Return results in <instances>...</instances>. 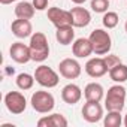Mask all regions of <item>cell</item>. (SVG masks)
Here are the masks:
<instances>
[{
	"mask_svg": "<svg viewBox=\"0 0 127 127\" xmlns=\"http://www.w3.org/2000/svg\"><path fill=\"white\" fill-rule=\"evenodd\" d=\"M30 51H32V60L33 61H45L49 55V45L48 39L43 33L36 32L30 37Z\"/></svg>",
	"mask_w": 127,
	"mask_h": 127,
	"instance_id": "obj_1",
	"label": "cell"
},
{
	"mask_svg": "<svg viewBox=\"0 0 127 127\" xmlns=\"http://www.w3.org/2000/svg\"><path fill=\"white\" fill-rule=\"evenodd\" d=\"M90 42L93 45V52L97 54V55H103V54H108L111 51V46H112V40H111V36L108 32L102 30V29H96L91 32L90 34Z\"/></svg>",
	"mask_w": 127,
	"mask_h": 127,
	"instance_id": "obj_2",
	"label": "cell"
},
{
	"mask_svg": "<svg viewBox=\"0 0 127 127\" xmlns=\"http://www.w3.org/2000/svg\"><path fill=\"white\" fill-rule=\"evenodd\" d=\"M126 102V88L123 85H112L105 97V108L108 111H123Z\"/></svg>",
	"mask_w": 127,
	"mask_h": 127,
	"instance_id": "obj_3",
	"label": "cell"
},
{
	"mask_svg": "<svg viewBox=\"0 0 127 127\" xmlns=\"http://www.w3.org/2000/svg\"><path fill=\"white\" fill-rule=\"evenodd\" d=\"M54 96L48 91H36L32 96V106L39 114H48L54 109Z\"/></svg>",
	"mask_w": 127,
	"mask_h": 127,
	"instance_id": "obj_4",
	"label": "cell"
},
{
	"mask_svg": "<svg viewBox=\"0 0 127 127\" xmlns=\"http://www.w3.org/2000/svg\"><path fill=\"white\" fill-rule=\"evenodd\" d=\"M34 79H36V82L39 85H42L45 88H54L58 84V81H60L57 72H54L51 67H48L45 64H40L39 67H36Z\"/></svg>",
	"mask_w": 127,
	"mask_h": 127,
	"instance_id": "obj_5",
	"label": "cell"
},
{
	"mask_svg": "<svg viewBox=\"0 0 127 127\" xmlns=\"http://www.w3.org/2000/svg\"><path fill=\"white\" fill-rule=\"evenodd\" d=\"M5 105L8 108V111L14 115H20L26 111L27 108V102L24 94H21L20 91H9L5 96Z\"/></svg>",
	"mask_w": 127,
	"mask_h": 127,
	"instance_id": "obj_6",
	"label": "cell"
},
{
	"mask_svg": "<svg viewBox=\"0 0 127 127\" xmlns=\"http://www.w3.org/2000/svg\"><path fill=\"white\" fill-rule=\"evenodd\" d=\"M48 20L58 29V27H64V26H73L72 24V14L70 11L60 9L57 6L48 9Z\"/></svg>",
	"mask_w": 127,
	"mask_h": 127,
	"instance_id": "obj_7",
	"label": "cell"
},
{
	"mask_svg": "<svg viewBox=\"0 0 127 127\" xmlns=\"http://www.w3.org/2000/svg\"><path fill=\"white\" fill-rule=\"evenodd\" d=\"M60 75L64 76L66 79H75L81 75V64L75 58H64L58 64Z\"/></svg>",
	"mask_w": 127,
	"mask_h": 127,
	"instance_id": "obj_8",
	"label": "cell"
},
{
	"mask_svg": "<svg viewBox=\"0 0 127 127\" xmlns=\"http://www.w3.org/2000/svg\"><path fill=\"white\" fill-rule=\"evenodd\" d=\"M9 54H11V58L20 64H24V63H29L32 60V51H30V46H27L26 43L23 42H15L11 45L9 48Z\"/></svg>",
	"mask_w": 127,
	"mask_h": 127,
	"instance_id": "obj_9",
	"label": "cell"
},
{
	"mask_svg": "<svg viewBox=\"0 0 127 127\" xmlns=\"http://www.w3.org/2000/svg\"><path fill=\"white\" fill-rule=\"evenodd\" d=\"M82 117L88 123H99L103 118V108L100 106L99 102L87 100V103L82 108Z\"/></svg>",
	"mask_w": 127,
	"mask_h": 127,
	"instance_id": "obj_10",
	"label": "cell"
},
{
	"mask_svg": "<svg viewBox=\"0 0 127 127\" xmlns=\"http://www.w3.org/2000/svg\"><path fill=\"white\" fill-rule=\"evenodd\" d=\"M85 72H87L91 78H100V76H103V75H105L106 72H109V70H108V66H106V63H105L103 58L94 57V58H90V60L87 61V64H85Z\"/></svg>",
	"mask_w": 127,
	"mask_h": 127,
	"instance_id": "obj_11",
	"label": "cell"
},
{
	"mask_svg": "<svg viewBox=\"0 0 127 127\" xmlns=\"http://www.w3.org/2000/svg\"><path fill=\"white\" fill-rule=\"evenodd\" d=\"M72 52L75 57L78 58H85L88 55L93 54V45L90 42V39H85V37H79L73 42V46H72Z\"/></svg>",
	"mask_w": 127,
	"mask_h": 127,
	"instance_id": "obj_12",
	"label": "cell"
},
{
	"mask_svg": "<svg viewBox=\"0 0 127 127\" xmlns=\"http://www.w3.org/2000/svg\"><path fill=\"white\" fill-rule=\"evenodd\" d=\"M81 97H82V91L75 84H67L66 87H63V90H61V99L64 100L67 105L78 103L81 100Z\"/></svg>",
	"mask_w": 127,
	"mask_h": 127,
	"instance_id": "obj_13",
	"label": "cell"
},
{
	"mask_svg": "<svg viewBox=\"0 0 127 127\" xmlns=\"http://www.w3.org/2000/svg\"><path fill=\"white\" fill-rule=\"evenodd\" d=\"M12 29V33L20 37V39H24V37H29L33 32V27H32V23L29 20H24V18H18L12 23L11 26Z\"/></svg>",
	"mask_w": 127,
	"mask_h": 127,
	"instance_id": "obj_14",
	"label": "cell"
},
{
	"mask_svg": "<svg viewBox=\"0 0 127 127\" xmlns=\"http://www.w3.org/2000/svg\"><path fill=\"white\" fill-rule=\"evenodd\" d=\"M72 24L73 27H87L91 21V15L85 8H72Z\"/></svg>",
	"mask_w": 127,
	"mask_h": 127,
	"instance_id": "obj_15",
	"label": "cell"
},
{
	"mask_svg": "<svg viewBox=\"0 0 127 127\" xmlns=\"http://www.w3.org/2000/svg\"><path fill=\"white\" fill-rule=\"evenodd\" d=\"M37 126L39 127H66L67 120L61 114H52V115H46L40 118L37 121Z\"/></svg>",
	"mask_w": 127,
	"mask_h": 127,
	"instance_id": "obj_16",
	"label": "cell"
},
{
	"mask_svg": "<svg viewBox=\"0 0 127 127\" xmlns=\"http://www.w3.org/2000/svg\"><path fill=\"white\" fill-rule=\"evenodd\" d=\"M103 87L97 82H90L87 84L85 90H84V96L87 100H91V102H100L103 99Z\"/></svg>",
	"mask_w": 127,
	"mask_h": 127,
	"instance_id": "obj_17",
	"label": "cell"
},
{
	"mask_svg": "<svg viewBox=\"0 0 127 127\" xmlns=\"http://www.w3.org/2000/svg\"><path fill=\"white\" fill-rule=\"evenodd\" d=\"M75 37V32H73V26H64V27H58L55 32V39L58 40V43L61 45H69L72 43Z\"/></svg>",
	"mask_w": 127,
	"mask_h": 127,
	"instance_id": "obj_18",
	"label": "cell"
},
{
	"mask_svg": "<svg viewBox=\"0 0 127 127\" xmlns=\"http://www.w3.org/2000/svg\"><path fill=\"white\" fill-rule=\"evenodd\" d=\"M36 8L33 6V3L29 2H20L15 6V15L17 18H24V20H32L34 15Z\"/></svg>",
	"mask_w": 127,
	"mask_h": 127,
	"instance_id": "obj_19",
	"label": "cell"
},
{
	"mask_svg": "<svg viewBox=\"0 0 127 127\" xmlns=\"http://www.w3.org/2000/svg\"><path fill=\"white\" fill-rule=\"evenodd\" d=\"M109 76L112 81L121 84V82H126L127 81V66L123 64V63H120V64L114 66L111 70H109Z\"/></svg>",
	"mask_w": 127,
	"mask_h": 127,
	"instance_id": "obj_20",
	"label": "cell"
},
{
	"mask_svg": "<svg viewBox=\"0 0 127 127\" xmlns=\"http://www.w3.org/2000/svg\"><path fill=\"white\" fill-rule=\"evenodd\" d=\"M103 124H105V127H120L123 124L121 112L120 111H108V115H105Z\"/></svg>",
	"mask_w": 127,
	"mask_h": 127,
	"instance_id": "obj_21",
	"label": "cell"
},
{
	"mask_svg": "<svg viewBox=\"0 0 127 127\" xmlns=\"http://www.w3.org/2000/svg\"><path fill=\"white\" fill-rule=\"evenodd\" d=\"M33 84H34V76H32L29 73H20L17 76V85H18V88H21L24 91L30 90L33 87Z\"/></svg>",
	"mask_w": 127,
	"mask_h": 127,
	"instance_id": "obj_22",
	"label": "cell"
},
{
	"mask_svg": "<svg viewBox=\"0 0 127 127\" xmlns=\"http://www.w3.org/2000/svg\"><path fill=\"white\" fill-rule=\"evenodd\" d=\"M118 21H120V18H118V14H117V12H105L103 20H102V23H103V26H105L106 29H114V27H117Z\"/></svg>",
	"mask_w": 127,
	"mask_h": 127,
	"instance_id": "obj_23",
	"label": "cell"
},
{
	"mask_svg": "<svg viewBox=\"0 0 127 127\" xmlns=\"http://www.w3.org/2000/svg\"><path fill=\"white\" fill-rule=\"evenodd\" d=\"M108 8H109V0H91V9L96 14L108 12Z\"/></svg>",
	"mask_w": 127,
	"mask_h": 127,
	"instance_id": "obj_24",
	"label": "cell"
},
{
	"mask_svg": "<svg viewBox=\"0 0 127 127\" xmlns=\"http://www.w3.org/2000/svg\"><path fill=\"white\" fill-rule=\"evenodd\" d=\"M103 60H105L106 66H108V70H111L114 66H117V64H120V63H121L120 57H117V55H114V54H108Z\"/></svg>",
	"mask_w": 127,
	"mask_h": 127,
	"instance_id": "obj_25",
	"label": "cell"
},
{
	"mask_svg": "<svg viewBox=\"0 0 127 127\" xmlns=\"http://www.w3.org/2000/svg\"><path fill=\"white\" fill-rule=\"evenodd\" d=\"M33 6L37 11H45L48 6V0H33Z\"/></svg>",
	"mask_w": 127,
	"mask_h": 127,
	"instance_id": "obj_26",
	"label": "cell"
},
{
	"mask_svg": "<svg viewBox=\"0 0 127 127\" xmlns=\"http://www.w3.org/2000/svg\"><path fill=\"white\" fill-rule=\"evenodd\" d=\"M12 2H17V0H0V3H2V5H9Z\"/></svg>",
	"mask_w": 127,
	"mask_h": 127,
	"instance_id": "obj_27",
	"label": "cell"
},
{
	"mask_svg": "<svg viewBox=\"0 0 127 127\" xmlns=\"http://www.w3.org/2000/svg\"><path fill=\"white\" fill-rule=\"evenodd\" d=\"M72 2L75 5H82V3H85V0H72Z\"/></svg>",
	"mask_w": 127,
	"mask_h": 127,
	"instance_id": "obj_28",
	"label": "cell"
},
{
	"mask_svg": "<svg viewBox=\"0 0 127 127\" xmlns=\"http://www.w3.org/2000/svg\"><path fill=\"white\" fill-rule=\"evenodd\" d=\"M123 124L127 127V114H126V117H124V121H123Z\"/></svg>",
	"mask_w": 127,
	"mask_h": 127,
	"instance_id": "obj_29",
	"label": "cell"
},
{
	"mask_svg": "<svg viewBox=\"0 0 127 127\" xmlns=\"http://www.w3.org/2000/svg\"><path fill=\"white\" fill-rule=\"evenodd\" d=\"M124 29H126V33H127V21H126V26H124Z\"/></svg>",
	"mask_w": 127,
	"mask_h": 127,
	"instance_id": "obj_30",
	"label": "cell"
}]
</instances>
